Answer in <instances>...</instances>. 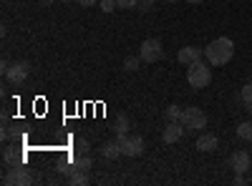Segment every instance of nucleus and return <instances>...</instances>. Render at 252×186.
Masks as SVG:
<instances>
[{"instance_id": "nucleus-9", "label": "nucleus", "mask_w": 252, "mask_h": 186, "mask_svg": "<svg viewBox=\"0 0 252 186\" xmlns=\"http://www.w3.org/2000/svg\"><path fill=\"white\" fill-rule=\"evenodd\" d=\"M202 55H204V51H202V48L184 46V48L177 53V60H179L182 66H192V63H197V60H202Z\"/></svg>"}, {"instance_id": "nucleus-21", "label": "nucleus", "mask_w": 252, "mask_h": 186, "mask_svg": "<svg viewBox=\"0 0 252 186\" xmlns=\"http://www.w3.org/2000/svg\"><path fill=\"white\" fill-rule=\"evenodd\" d=\"M76 151H78V156H86V154L91 151V143H89L86 138H78V141H76Z\"/></svg>"}, {"instance_id": "nucleus-11", "label": "nucleus", "mask_w": 252, "mask_h": 186, "mask_svg": "<svg viewBox=\"0 0 252 186\" xmlns=\"http://www.w3.org/2000/svg\"><path fill=\"white\" fill-rule=\"evenodd\" d=\"M229 163H232L235 174H245L250 169V154L247 151H235L232 159H229Z\"/></svg>"}, {"instance_id": "nucleus-3", "label": "nucleus", "mask_w": 252, "mask_h": 186, "mask_svg": "<svg viewBox=\"0 0 252 186\" xmlns=\"http://www.w3.org/2000/svg\"><path fill=\"white\" fill-rule=\"evenodd\" d=\"M33 181H35V176L31 174V169H26V163H20V166H8V171L3 176L5 186H31Z\"/></svg>"}, {"instance_id": "nucleus-24", "label": "nucleus", "mask_w": 252, "mask_h": 186, "mask_svg": "<svg viewBox=\"0 0 252 186\" xmlns=\"http://www.w3.org/2000/svg\"><path fill=\"white\" fill-rule=\"evenodd\" d=\"M157 3H159V0H139L136 8H139V10H149V8H154Z\"/></svg>"}, {"instance_id": "nucleus-27", "label": "nucleus", "mask_w": 252, "mask_h": 186, "mask_svg": "<svg viewBox=\"0 0 252 186\" xmlns=\"http://www.w3.org/2000/svg\"><path fill=\"white\" fill-rule=\"evenodd\" d=\"M187 3H192V5H199V3H204V0H187Z\"/></svg>"}, {"instance_id": "nucleus-14", "label": "nucleus", "mask_w": 252, "mask_h": 186, "mask_svg": "<svg viewBox=\"0 0 252 186\" xmlns=\"http://www.w3.org/2000/svg\"><path fill=\"white\" fill-rule=\"evenodd\" d=\"M114 131H116V136H126V133H129V116H126V113H116Z\"/></svg>"}, {"instance_id": "nucleus-2", "label": "nucleus", "mask_w": 252, "mask_h": 186, "mask_svg": "<svg viewBox=\"0 0 252 186\" xmlns=\"http://www.w3.org/2000/svg\"><path fill=\"white\" fill-rule=\"evenodd\" d=\"M187 83L192 86L194 91L207 88L209 83H212V71H209V66L202 63V60H197V63H192V66H187Z\"/></svg>"}, {"instance_id": "nucleus-4", "label": "nucleus", "mask_w": 252, "mask_h": 186, "mask_svg": "<svg viewBox=\"0 0 252 186\" xmlns=\"http://www.w3.org/2000/svg\"><path fill=\"white\" fill-rule=\"evenodd\" d=\"M182 123L187 131H202L207 126V113L197 106H187L184 113H182Z\"/></svg>"}, {"instance_id": "nucleus-12", "label": "nucleus", "mask_w": 252, "mask_h": 186, "mask_svg": "<svg viewBox=\"0 0 252 186\" xmlns=\"http://www.w3.org/2000/svg\"><path fill=\"white\" fill-rule=\"evenodd\" d=\"M215 149H217V136L215 133H202L197 138V151L209 154V151H215Z\"/></svg>"}, {"instance_id": "nucleus-29", "label": "nucleus", "mask_w": 252, "mask_h": 186, "mask_svg": "<svg viewBox=\"0 0 252 186\" xmlns=\"http://www.w3.org/2000/svg\"><path fill=\"white\" fill-rule=\"evenodd\" d=\"M166 3H177V0H166Z\"/></svg>"}, {"instance_id": "nucleus-16", "label": "nucleus", "mask_w": 252, "mask_h": 186, "mask_svg": "<svg viewBox=\"0 0 252 186\" xmlns=\"http://www.w3.org/2000/svg\"><path fill=\"white\" fill-rule=\"evenodd\" d=\"M71 166H73L76 171H91V169H94V163H91V156L86 154V156H78V159L71 163Z\"/></svg>"}, {"instance_id": "nucleus-10", "label": "nucleus", "mask_w": 252, "mask_h": 186, "mask_svg": "<svg viewBox=\"0 0 252 186\" xmlns=\"http://www.w3.org/2000/svg\"><path fill=\"white\" fill-rule=\"evenodd\" d=\"M3 163L5 166H20V163H26V156L20 154L15 146H5L3 149Z\"/></svg>"}, {"instance_id": "nucleus-8", "label": "nucleus", "mask_w": 252, "mask_h": 186, "mask_svg": "<svg viewBox=\"0 0 252 186\" xmlns=\"http://www.w3.org/2000/svg\"><path fill=\"white\" fill-rule=\"evenodd\" d=\"M184 123L182 121H169V123H166V129L161 131V141L164 143H177L182 136H184Z\"/></svg>"}, {"instance_id": "nucleus-6", "label": "nucleus", "mask_w": 252, "mask_h": 186, "mask_svg": "<svg viewBox=\"0 0 252 186\" xmlns=\"http://www.w3.org/2000/svg\"><path fill=\"white\" fill-rule=\"evenodd\" d=\"M119 141V146H121V154L124 156H131V159H136V156H141L144 154V138L141 136H119L116 138Z\"/></svg>"}, {"instance_id": "nucleus-20", "label": "nucleus", "mask_w": 252, "mask_h": 186, "mask_svg": "<svg viewBox=\"0 0 252 186\" xmlns=\"http://www.w3.org/2000/svg\"><path fill=\"white\" fill-rule=\"evenodd\" d=\"M182 113H184V108H182V106H177V103H174V106H169V108L164 111L166 121H182Z\"/></svg>"}, {"instance_id": "nucleus-22", "label": "nucleus", "mask_w": 252, "mask_h": 186, "mask_svg": "<svg viewBox=\"0 0 252 186\" xmlns=\"http://www.w3.org/2000/svg\"><path fill=\"white\" fill-rule=\"evenodd\" d=\"M98 8H101L103 13H111V10H116L119 5H116V0H98Z\"/></svg>"}, {"instance_id": "nucleus-5", "label": "nucleus", "mask_w": 252, "mask_h": 186, "mask_svg": "<svg viewBox=\"0 0 252 186\" xmlns=\"http://www.w3.org/2000/svg\"><path fill=\"white\" fill-rule=\"evenodd\" d=\"M139 55L144 63H159L164 58V48H161V40L159 38H146L141 48H139Z\"/></svg>"}, {"instance_id": "nucleus-17", "label": "nucleus", "mask_w": 252, "mask_h": 186, "mask_svg": "<svg viewBox=\"0 0 252 186\" xmlns=\"http://www.w3.org/2000/svg\"><path fill=\"white\" fill-rule=\"evenodd\" d=\"M240 101L245 103V108L252 113V83H245L242 91H240Z\"/></svg>"}, {"instance_id": "nucleus-28", "label": "nucleus", "mask_w": 252, "mask_h": 186, "mask_svg": "<svg viewBox=\"0 0 252 186\" xmlns=\"http://www.w3.org/2000/svg\"><path fill=\"white\" fill-rule=\"evenodd\" d=\"M40 3H43V5H51V3H53V0H40Z\"/></svg>"}, {"instance_id": "nucleus-18", "label": "nucleus", "mask_w": 252, "mask_h": 186, "mask_svg": "<svg viewBox=\"0 0 252 186\" xmlns=\"http://www.w3.org/2000/svg\"><path fill=\"white\" fill-rule=\"evenodd\" d=\"M237 138L242 141H252V121H242L237 126Z\"/></svg>"}, {"instance_id": "nucleus-23", "label": "nucleus", "mask_w": 252, "mask_h": 186, "mask_svg": "<svg viewBox=\"0 0 252 186\" xmlns=\"http://www.w3.org/2000/svg\"><path fill=\"white\" fill-rule=\"evenodd\" d=\"M116 5H119L121 10H131V8L139 5V0H116Z\"/></svg>"}, {"instance_id": "nucleus-13", "label": "nucleus", "mask_w": 252, "mask_h": 186, "mask_svg": "<svg viewBox=\"0 0 252 186\" xmlns=\"http://www.w3.org/2000/svg\"><path fill=\"white\" fill-rule=\"evenodd\" d=\"M98 151H101V156L106 159V161H114V159L124 156V154H121V146H119V141H109V143H103V146H101Z\"/></svg>"}, {"instance_id": "nucleus-19", "label": "nucleus", "mask_w": 252, "mask_h": 186, "mask_svg": "<svg viewBox=\"0 0 252 186\" xmlns=\"http://www.w3.org/2000/svg\"><path fill=\"white\" fill-rule=\"evenodd\" d=\"M144 63V60H141V55H126L124 58V71H139V66Z\"/></svg>"}, {"instance_id": "nucleus-30", "label": "nucleus", "mask_w": 252, "mask_h": 186, "mask_svg": "<svg viewBox=\"0 0 252 186\" xmlns=\"http://www.w3.org/2000/svg\"><path fill=\"white\" fill-rule=\"evenodd\" d=\"M61 3H71V0H61Z\"/></svg>"}, {"instance_id": "nucleus-26", "label": "nucleus", "mask_w": 252, "mask_h": 186, "mask_svg": "<svg viewBox=\"0 0 252 186\" xmlns=\"http://www.w3.org/2000/svg\"><path fill=\"white\" fill-rule=\"evenodd\" d=\"M235 184L242 186V184H245V176H242V174H235Z\"/></svg>"}, {"instance_id": "nucleus-15", "label": "nucleus", "mask_w": 252, "mask_h": 186, "mask_svg": "<svg viewBox=\"0 0 252 186\" xmlns=\"http://www.w3.org/2000/svg\"><path fill=\"white\" fill-rule=\"evenodd\" d=\"M91 179H89V171H71V176H68V184L71 186H83V184H89Z\"/></svg>"}, {"instance_id": "nucleus-25", "label": "nucleus", "mask_w": 252, "mask_h": 186, "mask_svg": "<svg viewBox=\"0 0 252 186\" xmlns=\"http://www.w3.org/2000/svg\"><path fill=\"white\" fill-rule=\"evenodd\" d=\"M76 3H78L81 8H94V5L98 3V0H76Z\"/></svg>"}, {"instance_id": "nucleus-1", "label": "nucleus", "mask_w": 252, "mask_h": 186, "mask_svg": "<svg viewBox=\"0 0 252 186\" xmlns=\"http://www.w3.org/2000/svg\"><path fill=\"white\" fill-rule=\"evenodd\" d=\"M232 55H235V43H232V38H227V35L212 40V43L204 48V58H207L209 66H224L232 60Z\"/></svg>"}, {"instance_id": "nucleus-7", "label": "nucleus", "mask_w": 252, "mask_h": 186, "mask_svg": "<svg viewBox=\"0 0 252 186\" xmlns=\"http://www.w3.org/2000/svg\"><path fill=\"white\" fill-rule=\"evenodd\" d=\"M31 76V63L28 60H18V63H10L5 78L10 80V83H23V80Z\"/></svg>"}]
</instances>
